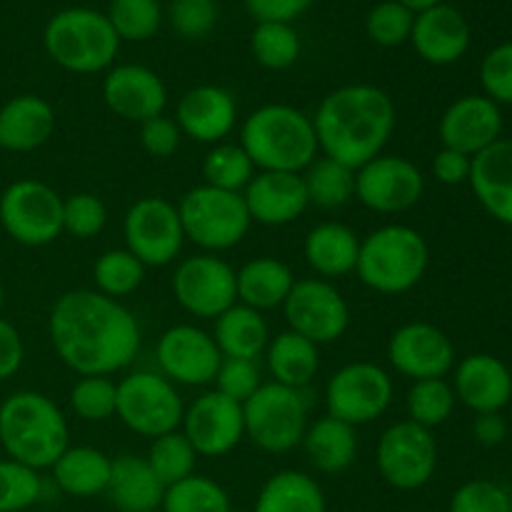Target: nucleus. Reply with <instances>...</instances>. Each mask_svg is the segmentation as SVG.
<instances>
[{"label":"nucleus","instance_id":"obj_1","mask_svg":"<svg viewBox=\"0 0 512 512\" xmlns=\"http://www.w3.org/2000/svg\"><path fill=\"white\" fill-rule=\"evenodd\" d=\"M55 355L80 378L113 375L133 365L140 350V325L120 300L98 290H68L48 318Z\"/></svg>","mask_w":512,"mask_h":512},{"label":"nucleus","instance_id":"obj_2","mask_svg":"<svg viewBox=\"0 0 512 512\" xmlns=\"http://www.w3.org/2000/svg\"><path fill=\"white\" fill-rule=\"evenodd\" d=\"M395 125L398 110L393 98L368 83L335 88L320 100L313 115L320 153L355 170L383 153Z\"/></svg>","mask_w":512,"mask_h":512},{"label":"nucleus","instance_id":"obj_3","mask_svg":"<svg viewBox=\"0 0 512 512\" xmlns=\"http://www.w3.org/2000/svg\"><path fill=\"white\" fill-rule=\"evenodd\" d=\"M63 410L43 393L18 390L0 403V450L33 470H50L70 445Z\"/></svg>","mask_w":512,"mask_h":512},{"label":"nucleus","instance_id":"obj_4","mask_svg":"<svg viewBox=\"0 0 512 512\" xmlns=\"http://www.w3.org/2000/svg\"><path fill=\"white\" fill-rule=\"evenodd\" d=\"M240 145L258 173H303L320 153L313 118L285 103L253 110L240 125Z\"/></svg>","mask_w":512,"mask_h":512},{"label":"nucleus","instance_id":"obj_5","mask_svg":"<svg viewBox=\"0 0 512 512\" xmlns=\"http://www.w3.org/2000/svg\"><path fill=\"white\" fill-rule=\"evenodd\" d=\"M428 265L430 248L423 233L410 225L390 223L360 240L355 273L373 293L403 295L425 278Z\"/></svg>","mask_w":512,"mask_h":512},{"label":"nucleus","instance_id":"obj_6","mask_svg":"<svg viewBox=\"0 0 512 512\" xmlns=\"http://www.w3.org/2000/svg\"><path fill=\"white\" fill-rule=\"evenodd\" d=\"M43 45L60 68L90 75L113 68L120 38L105 13L93 8H65L45 25Z\"/></svg>","mask_w":512,"mask_h":512},{"label":"nucleus","instance_id":"obj_7","mask_svg":"<svg viewBox=\"0 0 512 512\" xmlns=\"http://www.w3.org/2000/svg\"><path fill=\"white\" fill-rule=\"evenodd\" d=\"M308 388H288L280 383H263L243 403L245 438L263 453L283 455L303 443L308 430Z\"/></svg>","mask_w":512,"mask_h":512},{"label":"nucleus","instance_id":"obj_8","mask_svg":"<svg viewBox=\"0 0 512 512\" xmlns=\"http://www.w3.org/2000/svg\"><path fill=\"white\" fill-rule=\"evenodd\" d=\"M178 213L185 240L213 255L243 243L253 225L243 193L210 188L205 183L180 198Z\"/></svg>","mask_w":512,"mask_h":512},{"label":"nucleus","instance_id":"obj_9","mask_svg":"<svg viewBox=\"0 0 512 512\" xmlns=\"http://www.w3.org/2000/svg\"><path fill=\"white\" fill-rule=\"evenodd\" d=\"M0 225L25 248L55 243L63 235V198L43 180H15L0 195Z\"/></svg>","mask_w":512,"mask_h":512},{"label":"nucleus","instance_id":"obj_10","mask_svg":"<svg viewBox=\"0 0 512 512\" xmlns=\"http://www.w3.org/2000/svg\"><path fill=\"white\" fill-rule=\"evenodd\" d=\"M185 405L178 388L150 370H135L118 383V405L115 415L120 423L143 438H160L180 430Z\"/></svg>","mask_w":512,"mask_h":512},{"label":"nucleus","instance_id":"obj_11","mask_svg":"<svg viewBox=\"0 0 512 512\" xmlns=\"http://www.w3.org/2000/svg\"><path fill=\"white\" fill-rule=\"evenodd\" d=\"M375 463H378L380 478L390 488L403 490V493L425 488L438 470V443L433 438V430L413 420H398L380 435Z\"/></svg>","mask_w":512,"mask_h":512},{"label":"nucleus","instance_id":"obj_12","mask_svg":"<svg viewBox=\"0 0 512 512\" xmlns=\"http://www.w3.org/2000/svg\"><path fill=\"white\" fill-rule=\"evenodd\" d=\"M393 395L395 385L388 370L378 363L358 360L330 375L325 385V408L330 418L358 428L383 418L393 403Z\"/></svg>","mask_w":512,"mask_h":512},{"label":"nucleus","instance_id":"obj_13","mask_svg":"<svg viewBox=\"0 0 512 512\" xmlns=\"http://www.w3.org/2000/svg\"><path fill=\"white\" fill-rule=\"evenodd\" d=\"M125 248L145 265L163 268L180 255L185 243L178 205L170 200L148 195L135 200L123 218Z\"/></svg>","mask_w":512,"mask_h":512},{"label":"nucleus","instance_id":"obj_14","mask_svg":"<svg viewBox=\"0 0 512 512\" xmlns=\"http://www.w3.org/2000/svg\"><path fill=\"white\" fill-rule=\"evenodd\" d=\"M288 330L303 335L310 343L330 345L350 328V308L338 288L323 278L295 280L283 303Z\"/></svg>","mask_w":512,"mask_h":512},{"label":"nucleus","instance_id":"obj_15","mask_svg":"<svg viewBox=\"0 0 512 512\" xmlns=\"http://www.w3.org/2000/svg\"><path fill=\"white\" fill-rule=\"evenodd\" d=\"M425 193V178L413 160L385 155L355 170V200L380 215L408 213Z\"/></svg>","mask_w":512,"mask_h":512},{"label":"nucleus","instance_id":"obj_16","mask_svg":"<svg viewBox=\"0 0 512 512\" xmlns=\"http://www.w3.org/2000/svg\"><path fill=\"white\" fill-rule=\"evenodd\" d=\"M173 295L193 318L215 320L238 303L235 268L213 253L185 258L173 273Z\"/></svg>","mask_w":512,"mask_h":512},{"label":"nucleus","instance_id":"obj_17","mask_svg":"<svg viewBox=\"0 0 512 512\" xmlns=\"http://www.w3.org/2000/svg\"><path fill=\"white\" fill-rule=\"evenodd\" d=\"M220 360L223 355L213 335L190 323L168 328L155 345V363L160 375L173 385H188V388L210 385L218 373Z\"/></svg>","mask_w":512,"mask_h":512},{"label":"nucleus","instance_id":"obj_18","mask_svg":"<svg viewBox=\"0 0 512 512\" xmlns=\"http://www.w3.org/2000/svg\"><path fill=\"white\" fill-rule=\"evenodd\" d=\"M180 430L198 458H223L245 438L243 405L225 398L218 390H208L185 408Z\"/></svg>","mask_w":512,"mask_h":512},{"label":"nucleus","instance_id":"obj_19","mask_svg":"<svg viewBox=\"0 0 512 512\" xmlns=\"http://www.w3.org/2000/svg\"><path fill=\"white\" fill-rule=\"evenodd\" d=\"M388 363L403 378H445L455 368V345L430 323H405L390 335Z\"/></svg>","mask_w":512,"mask_h":512},{"label":"nucleus","instance_id":"obj_20","mask_svg":"<svg viewBox=\"0 0 512 512\" xmlns=\"http://www.w3.org/2000/svg\"><path fill=\"white\" fill-rule=\"evenodd\" d=\"M503 110L488 95H463L445 108L438 135L443 148L475 158L503 138Z\"/></svg>","mask_w":512,"mask_h":512},{"label":"nucleus","instance_id":"obj_21","mask_svg":"<svg viewBox=\"0 0 512 512\" xmlns=\"http://www.w3.org/2000/svg\"><path fill=\"white\" fill-rule=\"evenodd\" d=\"M103 100L110 113L130 123H145L165 113L168 88L155 70L125 63L108 70L103 80Z\"/></svg>","mask_w":512,"mask_h":512},{"label":"nucleus","instance_id":"obj_22","mask_svg":"<svg viewBox=\"0 0 512 512\" xmlns=\"http://www.w3.org/2000/svg\"><path fill=\"white\" fill-rule=\"evenodd\" d=\"M175 123L183 138L195 140V143H225V138L238 125V103L233 93L220 85H198L178 100Z\"/></svg>","mask_w":512,"mask_h":512},{"label":"nucleus","instance_id":"obj_23","mask_svg":"<svg viewBox=\"0 0 512 512\" xmlns=\"http://www.w3.org/2000/svg\"><path fill=\"white\" fill-rule=\"evenodd\" d=\"M453 390L458 403L475 415L500 413L512 400V373L490 353H473L455 365Z\"/></svg>","mask_w":512,"mask_h":512},{"label":"nucleus","instance_id":"obj_24","mask_svg":"<svg viewBox=\"0 0 512 512\" xmlns=\"http://www.w3.org/2000/svg\"><path fill=\"white\" fill-rule=\"evenodd\" d=\"M243 198L250 220L268 228L295 223L310 208L303 173H255Z\"/></svg>","mask_w":512,"mask_h":512},{"label":"nucleus","instance_id":"obj_25","mask_svg":"<svg viewBox=\"0 0 512 512\" xmlns=\"http://www.w3.org/2000/svg\"><path fill=\"white\" fill-rule=\"evenodd\" d=\"M410 43L425 63L453 65L468 53L470 25L458 8L440 3L415 15Z\"/></svg>","mask_w":512,"mask_h":512},{"label":"nucleus","instance_id":"obj_26","mask_svg":"<svg viewBox=\"0 0 512 512\" xmlns=\"http://www.w3.org/2000/svg\"><path fill=\"white\" fill-rule=\"evenodd\" d=\"M55 133V110L45 98L23 93L0 105V148L33 153Z\"/></svg>","mask_w":512,"mask_h":512},{"label":"nucleus","instance_id":"obj_27","mask_svg":"<svg viewBox=\"0 0 512 512\" xmlns=\"http://www.w3.org/2000/svg\"><path fill=\"white\" fill-rule=\"evenodd\" d=\"M468 183L498 223L512 225V138H500L475 155Z\"/></svg>","mask_w":512,"mask_h":512},{"label":"nucleus","instance_id":"obj_28","mask_svg":"<svg viewBox=\"0 0 512 512\" xmlns=\"http://www.w3.org/2000/svg\"><path fill=\"white\" fill-rule=\"evenodd\" d=\"M360 238L353 228L343 223H320L305 235L303 255L318 278L335 280L355 273L358 265Z\"/></svg>","mask_w":512,"mask_h":512},{"label":"nucleus","instance_id":"obj_29","mask_svg":"<svg viewBox=\"0 0 512 512\" xmlns=\"http://www.w3.org/2000/svg\"><path fill=\"white\" fill-rule=\"evenodd\" d=\"M105 495L120 512H155L163 505L165 485L138 455H120L113 460L110 483Z\"/></svg>","mask_w":512,"mask_h":512},{"label":"nucleus","instance_id":"obj_30","mask_svg":"<svg viewBox=\"0 0 512 512\" xmlns=\"http://www.w3.org/2000/svg\"><path fill=\"white\" fill-rule=\"evenodd\" d=\"M55 488L70 498H95L108 490L113 458L103 450L88 445H68L65 453L55 460L53 468Z\"/></svg>","mask_w":512,"mask_h":512},{"label":"nucleus","instance_id":"obj_31","mask_svg":"<svg viewBox=\"0 0 512 512\" xmlns=\"http://www.w3.org/2000/svg\"><path fill=\"white\" fill-rule=\"evenodd\" d=\"M295 285V275L288 263L278 258H253L235 270V288H238V303L248 305V308L260 310H275L283 308L285 298L290 295Z\"/></svg>","mask_w":512,"mask_h":512},{"label":"nucleus","instance_id":"obj_32","mask_svg":"<svg viewBox=\"0 0 512 512\" xmlns=\"http://www.w3.org/2000/svg\"><path fill=\"white\" fill-rule=\"evenodd\" d=\"M210 335L223 358L258 360L270 343V328L265 315L243 303L230 305L225 313H220Z\"/></svg>","mask_w":512,"mask_h":512},{"label":"nucleus","instance_id":"obj_33","mask_svg":"<svg viewBox=\"0 0 512 512\" xmlns=\"http://www.w3.org/2000/svg\"><path fill=\"white\" fill-rule=\"evenodd\" d=\"M300 445L308 453L310 465L325 475L345 473L358 458V433H355V428L343 423V420L330 418V415L310 423Z\"/></svg>","mask_w":512,"mask_h":512},{"label":"nucleus","instance_id":"obj_34","mask_svg":"<svg viewBox=\"0 0 512 512\" xmlns=\"http://www.w3.org/2000/svg\"><path fill=\"white\" fill-rule=\"evenodd\" d=\"M265 363L273 375V383L303 390L318 375L320 348L293 330H283L270 338L268 348H265Z\"/></svg>","mask_w":512,"mask_h":512},{"label":"nucleus","instance_id":"obj_35","mask_svg":"<svg viewBox=\"0 0 512 512\" xmlns=\"http://www.w3.org/2000/svg\"><path fill=\"white\" fill-rule=\"evenodd\" d=\"M253 512H328V503L313 475L280 470L265 480Z\"/></svg>","mask_w":512,"mask_h":512},{"label":"nucleus","instance_id":"obj_36","mask_svg":"<svg viewBox=\"0 0 512 512\" xmlns=\"http://www.w3.org/2000/svg\"><path fill=\"white\" fill-rule=\"evenodd\" d=\"M303 183L315 208L335 210L355 200V168L325 155L303 170Z\"/></svg>","mask_w":512,"mask_h":512},{"label":"nucleus","instance_id":"obj_37","mask_svg":"<svg viewBox=\"0 0 512 512\" xmlns=\"http://www.w3.org/2000/svg\"><path fill=\"white\" fill-rule=\"evenodd\" d=\"M255 165L240 143H218L208 150L203 160L205 185L230 193H243L255 178Z\"/></svg>","mask_w":512,"mask_h":512},{"label":"nucleus","instance_id":"obj_38","mask_svg":"<svg viewBox=\"0 0 512 512\" xmlns=\"http://www.w3.org/2000/svg\"><path fill=\"white\" fill-rule=\"evenodd\" d=\"M145 270L148 268L128 248L105 250L93 265L95 290L113 300L128 298L143 285Z\"/></svg>","mask_w":512,"mask_h":512},{"label":"nucleus","instance_id":"obj_39","mask_svg":"<svg viewBox=\"0 0 512 512\" xmlns=\"http://www.w3.org/2000/svg\"><path fill=\"white\" fill-rule=\"evenodd\" d=\"M163 512H233L230 495L215 480L193 473L180 483L168 485L163 495Z\"/></svg>","mask_w":512,"mask_h":512},{"label":"nucleus","instance_id":"obj_40","mask_svg":"<svg viewBox=\"0 0 512 512\" xmlns=\"http://www.w3.org/2000/svg\"><path fill=\"white\" fill-rule=\"evenodd\" d=\"M455 403H458L455 390L445 378L415 380L413 388L408 390V398H405L408 420L428 430L448 423L455 410Z\"/></svg>","mask_w":512,"mask_h":512},{"label":"nucleus","instance_id":"obj_41","mask_svg":"<svg viewBox=\"0 0 512 512\" xmlns=\"http://www.w3.org/2000/svg\"><path fill=\"white\" fill-rule=\"evenodd\" d=\"M145 460L153 468V473L158 475L160 483L168 488V485L180 483V480L190 478L195 473L198 453H195L190 440L183 435V430H173V433H165L160 438L150 440L148 458Z\"/></svg>","mask_w":512,"mask_h":512},{"label":"nucleus","instance_id":"obj_42","mask_svg":"<svg viewBox=\"0 0 512 512\" xmlns=\"http://www.w3.org/2000/svg\"><path fill=\"white\" fill-rule=\"evenodd\" d=\"M300 48V35L290 23H258L250 35V53L268 70H288L298 63Z\"/></svg>","mask_w":512,"mask_h":512},{"label":"nucleus","instance_id":"obj_43","mask_svg":"<svg viewBox=\"0 0 512 512\" xmlns=\"http://www.w3.org/2000/svg\"><path fill=\"white\" fill-rule=\"evenodd\" d=\"M105 15L118 38L133 43L150 40L163 23V8L158 0H110Z\"/></svg>","mask_w":512,"mask_h":512},{"label":"nucleus","instance_id":"obj_44","mask_svg":"<svg viewBox=\"0 0 512 512\" xmlns=\"http://www.w3.org/2000/svg\"><path fill=\"white\" fill-rule=\"evenodd\" d=\"M45 483L38 470L15 460H0V512H23L43 498Z\"/></svg>","mask_w":512,"mask_h":512},{"label":"nucleus","instance_id":"obj_45","mask_svg":"<svg viewBox=\"0 0 512 512\" xmlns=\"http://www.w3.org/2000/svg\"><path fill=\"white\" fill-rule=\"evenodd\" d=\"M118 405V383L110 375H85L70 390V408L88 423L113 418Z\"/></svg>","mask_w":512,"mask_h":512},{"label":"nucleus","instance_id":"obj_46","mask_svg":"<svg viewBox=\"0 0 512 512\" xmlns=\"http://www.w3.org/2000/svg\"><path fill=\"white\" fill-rule=\"evenodd\" d=\"M413 23V10L400 5L398 0H383L365 18V30H368V38L380 48H398L410 40Z\"/></svg>","mask_w":512,"mask_h":512},{"label":"nucleus","instance_id":"obj_47","mask_svg":"<svg viewBox=\"0 0 512 512\" xmlns=\"http://www.w3.org/2000/svg\"><path fill=\"white\" fill-rule=\"evenodd\" d=\"M108 223V208L93 193H73L63 198V233L78 240L95 238Z\"/></svg>","mask_w":512,"mask_h":512},{"label":"nucleus","instance_id":"obj_48","mask_svg":"<svg viewBox=\"0 0 512 512\" xmlns=\"http://www.w3.org/2000/svg\"><path fill=\"white\" fill-rule=\"evenodd\" d=\"M213 383L218 393H223L225 398L243 405L263 385V375H260L258 360L223 358Z\"/></svg>","mask_w":512,"mask_h":512},{"label":"nucleus","instance_id":"obj_49","mask_svg":"<svg viewBox=\"0 0 512 512\" xmlns=\"http://www.w3.org/2000/svg\"><path fill=\"white\" fill-rule=\"evenodd\" d=\"M168 18L180 38L200 40L218 23V5L215 0H173Z\"/></svg>","mask_w":512,"mask_h":512},{"label":"nucleus","instance_id":"obj_50","mask_svg":"<svg viewBox=\"0 0 512 512\" xmlns=\"http://www.w3.org/2000/svg\"><path fill=\"white\" fill-rule=\"evenodd\" d=\"M480 85L493 103L512 105V40L490 50L480 63Z\"/></svg>","mask_w":512,"mask_h":512},{"label":"nucleus","instance_id":"obj_51","mask_svg":"<svg viewBox=\"0 0 512 512\" xmlns=\"http://www.w3.org/2000/svg\"><path fill=\"white\" fill-rule=\"evenodd\" d=\"M450 512H510V493L493 480H470L453 493Z\"/></svg>","mask_w":512,"mask_h":512},{"label":"nucleus","instance_id":"obj_52","mask_svg":"<svg viewBox=\"0 0 512 512\" xmlns=\"http://www.w3.org/2000/svg\"><path fill=\"white\" fill-rule=\"evenodd\" d=\"M180 140H183V133H180L178 123L165 113L140 123V145L153 158H170V155H175L180 148Z\"/></svg>","mask_w":512,"mask_h":512},{"label":"nucleus","instance_id":"obj_53","mask_svg":"<svg viewBox=\"0 0 512 512\" xmlns=\"http://www.w3.org/2000/svg\"><path fill=\"white\" fill-rule=\"evenodd\" d=\"M315 0H245V8L258 23H293Z\"/></svg>","mask_w":512,"mask_h":512},{"label":"nucleus","instance_id":"obj_54","mask_svg":"<svg viewBox=\"0 0 512 512\" xmlns=\"http://www.w3.org/2000/svg\"><path fill=\"white\" fill-rule=\"evenodd\" d=\"M473 158L458 150L440 148L433 158V178L443 185H463L470 180Z\"/></svg>","mask_w":512,"mask_h":512},{"label":"nucleus","instance_id":"obj_55","mask_svg":"<svg viewBox=\"0 0 512 512\" xmlns=\"http://www.w3.org/2000/svg\"><path fill=\"white\" fill-rule=\"evenodd\" d=\"M25 360V345L15 325L8 320L0 318V383L13 378Z\"/></svg>","mask_w":512,"mask_h":512},{"label":"nucleus","instance_id":"obj_56","mask_svg":"<svg viewBox=\"0 0 512 512\" xmlns=\"http://www.w3.org/2000/svg\"><path fill=\"white\" fill-rule=\"evenodd\" d=\"M473 435L480 445L485 448H495L505 440L508 435V423L500 413H483V415H475V423H473Z\"/></svg>","mask_w":512,"mask_h":512},{"label":"nucleus","instance_id":"obj_57","mask_svg":"<svg viewBox=\"0 0 512 512\" xmlns=\"http://www.w3.org/2000/svg\"><path fill=\"white\" fill-rule=\"evenodd\" d=\"M398 3H400V5H405V8L413 10V13L418 15V13H423V10L435 8V5L445 3V0H398Z\"/></svg>","mask_w":512,"mask_h":512},{"label":"nucleus","instance_id":"obj_58","mask_svg":"<svg viewBox=\"0 0 512 512\" xmlns=\"http://www.w3.org/2000/svg\"><path fill=\"white\" fill-rule=\"evenodd\" d=\"M3 308H5V288L0 285V313H3Z\"/></svg>","mask_w":512,"mask_h":512},{"label":"nucleus","instance_id":"obj_59","mask_svg":"<svg viewBox=\"0 0 512 512\" xmlns=\"http://www.w3.org/2000/svg\"><path fill=\"white\" fill-rule=\"evenodd\" d=\"M510 512H512V490H510Z\"/></svg>","mask_w":512,"mask_h":512}]
</instances>
